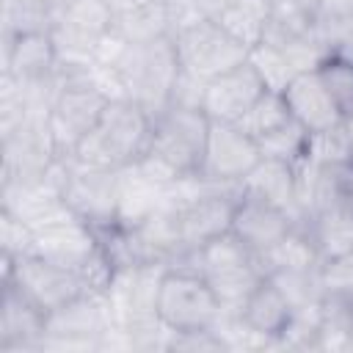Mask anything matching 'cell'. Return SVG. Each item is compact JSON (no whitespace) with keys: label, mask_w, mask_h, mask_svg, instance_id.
<instances>
[{"label":"cell","mask_w":353,"mask_h":353,"mask_svg":"<svg viewBox=\"0 0 353 353\" xmlns=\"http://www.w3.org/2000/svg\"><path fill=\"white\" fill-rule=\"evenodd\" d=\"M171 268H190L201 273L229 312H234L245 301V295L265 279L259 256L232 232L204 243L196 251L182 254Z\"/></svg>","instance_id":"cell-3"},{"label":"cell","mask_w":353,"mask_h":353,"mask_svg":"<svg viewBox=\"0 0 353 353\" xmlns=\"http://www.w3.org/2000/svg\"><path fill=\"white\" fill-rule=\"evenodd\" d=\"M47 3H52V6H61V3H66V0H47Z\"/></svg>","instance_id":"cell-36"},{"label":"cell","mask_w":353,"mask_h":353,"mask_svg":"<svg viewBox=\"0 0 353 353\" xmlns=\"http://www.w3.org/2000/svg\"><path fill=\"white\" fill-rule=\"evenodd\" d=\"M314 243L320 262L353 254V204H331L325 210L312 212L301 223Z\"/></svg>","instance_id":"cell-19"},{"label":"cell","mask_w":353,"mask_h":353,"mask_svg":"<svg viewBox=\"0 0 353 353\" xmlns=\"http://www.w3.org/2000/svg\"><path fill=\"white\" fill-rule=\"evenodd\" d=\"M287 121H292V116H290V108H287V102H284V94H281V91H265L237 124H240L254 141H259V138L270 135L273 130L284 127Z\"/></svg>","instance_id":"cell-24"},{"label":"cell","mask_w":353,"mask_h":353,"mask_svg":"<svg viewBox=\"0 0 353 353\" xmlns=\"http://www.w3.org/2000/svg\"><path fill=\"white\" fill-rule=\"evenodd\" d=\"M320 284L325 295H339L353 301V254L325 259L320 265Z\"/></svg>","instance_id":"cell-32"},{"label":"cell","mask_w":353,"mask_h":353,"mask_svg":"<svg viewBox=\"0 0 353 353\" xmlns=\"http://www.w3.org/2000/svg\"><path fill=\"white\" fill-rule=\"evenodd\" d=\"M248 61L251 66L259 72L262 83L268 91H284L287 83L298 74L290 63V58L279 50V47H270V44H256L248 50Z\"/></svg>","instance_id":"cell-28"},{"label":"cell","mask_w":353,"mask_h":353,"mask_svg":"<svg viewBox=\"0 0 353 353\" xmlns=\"http://www.w3.org/2000/svg\"><path fill=\"white\" fill-rule=\"evenodd\" d=\"M149 141L152 116L138 102L119 97L108 102L99 124L77 143V149L66 160H74L88 168L121 171L135 165L149 152Z\"/></svg>","instance_id":"cell-2"},{"label":"cell","mask_w":353,"mask_h":353,"mask_svg":"<svg viewBox=\"0 0 353 353\" xmlns=\"http://www.w3.org/2000/svg\"><path fill=\"white\" fill-rule=\"evenodd\" d=\"M259 152L262 157L281 160L290 165H301L306 160V146H309V132L298 121H287L284 127L273 130L270 135L259 138Z\"/></svg>","instance_id":"cell-25"},{"label":"cell","mask_w":353,"mask_h":353,"mask_svg":"<svg viewBox=\"0 0 353 353\" xmlns=\"http://www.w3.org/2000/svg\"><path fill=\"white\" fill-rule=\"evenodd\" d=\"M295 218L287 210H279L262 199L254 196H240L237 207H234V218H232V234H237L256 256L262 251H268L270 245H276L281 237H287L295 229Z\"/></svg>","instance_id":"cell-13"},{"label":"cell","mask_w":353,"mask_h":353,"mask_svg":"<svg viewBox=\"0 0 353 353\" xmlns=\"http://www.w3.org/2000/svg\"><path fill=\"white\" fill-rule=\"evenodd\" d=\"M210 119L201 108L168 105L152 116L149 152L135 163L138 171L160 188H171L185 176H196L204 160Z\"/></svg>","instance_id":"cell-1"},{"label":"cell","mask_w":353,"mask_h":353,"mask_svg":"<svg viewBox=\"0 0 353 353\" xmlns=\"http://www.w3.org/2000/svg\"><path fill=\"white\" fill-rule=\"evenodd\" d=\"M165 350L168 353H218V350H232V345L218 325H210V328L171 331Z\"/></svg>","instance_id":"cell-30"},{"label":"cell","mask_w":353,"mask_h":353,"mask_svg":"<svg viewBox=\"0 0 353 353\" xmlns=\"http://www.w3.org/2000/svg\"><path fill=\"white\" fill-rule=\"evenodd\" d=\"M63 204L80 215L97 234L119 226V171L88 168L66 160Z\"/></svg>","instance_id":"cell-8"},{"label":"cell","mask_w":353,"mask_h":353,"mask_svg":"<svg viewBox=\"0 0 353 353\" xmlns=\"http://www.w3.org/2000/svg\"><path fill=\"white\" fill-rule=\"evenodd\" d=\"M234 314L243 323V328L254 334L262 345H279V339L292 323L295 309L287 301V295L279 290V284L270 276H265L234 309Z\"/></svg>","instance_id":"cell-12"},{"label":"cell","mask_w":353,"mask_h":353,"mask_svg":"<svg viewBox=\"0 0 353 353\" xmlns=\"http://www.w3.org/2000/svg\"><path fill=\"white\" fill-rule=\"evenodd\" d=\"M314 39L320 41L325 58H339L353 63V11L350 14H320L314 25Z\"/></svg>","instance_id":"cell-26"},{"label":"cell","mask_w":353,"mask_h":353,"mask_svg":"<svg viewBox=\"0 0 353 353\" xmlns=\"http://www.w3.org/2000/svg\"><path fill=\"white\" fill-rule=\"evenodd\" d=\"M157 317L168 331H190L218 325L223 303L207 279L190 268H165L157 284Z\"/></svg>","instance_id":"cell-5"},{"label":"cell","mask_w":353,"mask_h":353,"mask_svg":"<svg viewBox=\"0 0 353 353\" xmlns=\"http://www.w3.org/2000/svg\"><path fill=\"white\" fill-rule=\"evenodd\" d=\"M265 91L268 88H265L259 72L251 66V61H243L240 66L207 80L204 97H201V110L207 113L210 121L237 124Z\"/></svg>","instance_id":"cell-11"},{"label":"cell","mask_w":353,"mask_h":353,"mask_svg":"<svg viewBox=\"0 0 353 353\" xmlns=\"http://www.w3.org/2000/svg\"><path fill=\"white\" fill-rule=\"evenodd\" d=\"M259 265L268 273H279V270H314L320 268V254L314 248V243L309 240L303 226H295L287 237H281L276 245H270L268 251L259 254Z\"/></svg>","instance_id":"cell-20"},{"label":"cell","mask_w":353,"mask_h":353,"mask_svg":"<svg viewBox=\"0 0 353 353\" xmlns=\"http://www.w3.org/2000/svg\"><path fill=\"white\" fill-rule=\"evenodd\" d=\"M127 99L138 102L149 116H157L171 105L174 85L179 80V58L171 36L127 44L113 66Z\"/></svg>","instance_id":"cell-4"},{"label":"cell","mask_w":353,"mask_h":353,"mask_svg":"<svg viewBox=\"0 0 353 353\" xmlns=\"http://www.w3.org/2000/svg\"><path fill=\"white\" fill-rule=\"evenodd\" d=\"M58 69V50L50 33L6 36V69L19 83H39Z\"/></svg>","instance_id":"cell-17"},{"label":"cell","mask_w":353,"mask_h":353,"mask_svg":"<svg viewBox=\"0 0 353 353\" xmlns=\"http://www.w3.org/2000/svg\"><path fill=\"white\" fill-rule=\"evenodd\" d=\"M55 22L91 41H99L105 33L113 30L110 0H66L58 6Z\"/></svg>","instance_id":"cell-21"},{"label":"cell","mask_w":353,"mask_h":353,"mask_svg":"<svg viewBox=\"0 0 353 353\" xmlns=\"http://www.w3.org/2000/svg\"><path fill=\"white\" fill-rule=\"evenodd\" d=\"M226 33H232L248 50L256 47L270 22V0H237L221 19Z\"/></svg>","instance_id":"cell-22"},{"label":"cell","mask_w":353,"mask_h":353,"mask_svg":"<svg viewBox=\"0 0 353 353\" xmlns=\"http://www.w3.org/2000/svg\"><path fill=\"white\" fill-rule=\"evenodd\" d=\"M312 165H336V163H353L350 154V135L345 121L320 130V132H309V146H306V160Z\"/></svg>","instance_id":"cell-27"},{"label":"cell","mask_w":353,"mask_h":353,"mask_svg":"<svg viewBox=\"0 0 353 353\" xmlns=\"http://www.w3.org/2000/svg\"><path fill=\"white\" fill-rule=\"evenodd\" d=\"M47 336V314L30 303L14 284H3L0 306V350L17 353L28 347H41Z\"/></svg>","instance_id":"cell-15"},{"label":"cell","mask_w":353,"mask_h":353,"mask_svg":"<svg viewBox=\"0 0 353 353\" xmlns=\"http://www.w3.org/2000/svg\"><path fill=\"white\" fill-rule=\"evenodd\" d=\"M262 160L259 143L240 127L229 121H210V135L204 146V160L199 176L218 185H240L243 176Z\"/></svg>","instance_id":"cell-10"},{"label":"cell","mask_w":353,"mask_h":353,"mask_svg":"<svg viewBox=\"0 0 353 353\" xmlns=\"http://www.w3.org/2000/svg\"><path fill=\"white\" fill-rule=\"evenodd\" d=\"M171 39L176 47L179 69L204 83L248 61V47L226 33L215 19H196L179 28Z\"/></svg>","instance_id":"cell-7"},{"label":"cell","mask_w":353,"mask_h":353,"mask_svg":"<svg viewBox=\"0 0 353 353\" xmlns=\"http://www.w3.org/2000/svg\"><path fill=\"white\" fill-rule=\"evenodd\" d=\"M317 74L325 85V91L331 94L334 105L339 108V113L345 119L353 116V63L339 61V58H325L317 66Z\"/></svg>","instance_id":"cell-29"},{"label":"cell","mask_w":353,"mask_h":353,"mask_svg":"<svg viewBox=\"0 0 353 353\" xmlns=\"http://www.w3.org/2000/svg\"><path fill=\"white\" fill-rule=\"evenodd\" d=\"M237 0H196V8H199V17L201 19H221Z\"/></svg>","instance_id":"cell-33"},{"label":"cell","mask_w":353,"mask_h":353,"mask_svg":"<svg viewBox=\"0 0 353 353\" xmlns=\"http://www.w3.org/2000/svg\"><path fill=\"white\" fill-rule=\"evenodd\" d=\"M108 102L110 97L97 85H66L55 97L47 113V130L61 160L72 157L77 143L99 124Z\"/></svg>","instance_id":"cell-9"},{"label":"cell","mask_w":353,"mask_h":353,"mask_svg":"<svg viewBox=\"0 0 353 353\" xmlns=\"http://www.w3.org/2000/svg\"><path fill=\"white\" fill-rule=\"evenodd\" d=\"M113 30L130 44L171 36V17L163 0H110Z\"/></svg>","instance_id":"cell-18"},{"label":"cell","mask_w":353,"mask_h":353,"mask_svg":"<svg viewBox=\"0 0 353 353\" xmlns=\"http://www.w3.org/2000/svg\"><path fill=\"white\" fill-rule=\"evenodd\" d=\"M353 0H323V14H350Z\"/></svg>","instance_id":"cell-34"},{"label":"cell","mask_w":353,"mask_h":353,"mask_svg":"<svg viewBox=\"0 0 353 353\" xmlns=\"http://www.w3.org/2000/svg\"><path fill=\"white\" fill-rule=\"evenodd\" d=\"M58 19V6L47 0H3L6 36L50 33Z\"/></svg>","instance_id":"cell-23"},{"label":"cell","mask_w":353,"mask_h":353,"mask_svg":"<svg viewBox=\"0 0 353 353\" xmlns=\"http://www.w3.org/2000/svg\"><path fill=\"white\" fill-rule=\"evenodd\" d=\"M0 245L8 256H25L33 254V229L14 212L0 207Z\"/></svg>","instance_id":"cell-31"},{"label":"cell","mask_w":353,"mask_h":353,"mask_svg":"<svg viewBox=\"0 0 353 353\" xmlns=\"http://www.w3.org/2000/svg\"><path fill=\"white\" fill-rule=\"evenodd\" d=\"M240 190L245 196L262 199L279 210H287L295 223H301V210H298V165L281 163L262 157L240 182Z\"/></svg>","instance_id":"cell-16"},{"label":"cell","mask_w":353,"mask_h":353,"mask_svg":"<svg viewBox=\"0 0 353 353\" xmlns=\"http://www.w3.org/2000/svg\"><path fill=\"white\" fill-rule=\"evenodd\" d=\"M281 94H284L292 121H298L306 132H320V130H328V127L345 121V116L334 105L331 94L325 91L317 69L298 72Z\"/></svg>","instance_id":"cell-14"},{"label":"cell","mask_w":353,"mask_h":353,"mask_svg":"<svg viewBox=\"0 0 353 353\" xmlns=\"http://www.w3.org/2000/svg\"><path fill=\"white\" fill-rule=\"evenodd\" d=\"M3 284H14L44 314H52L55 309L88 292L77 270L58 265L41 254H25V256L3 254Z\"/></svg>","instance_id":"cell-6"},{"label":"cell","mask_w":353,"mask_h":353,"mask_svg":"<svg viewBox=\"0 0 353 353\" xmlns=\"http://www.w3.org/2000/svg\"><path fill=\"white\" fill-rule=\"evenodd\" d=\"M345 127H347V135H350V154H353V116L345 119Z\"/></svg>","instance_id":"cell-35"}]
</instances>
